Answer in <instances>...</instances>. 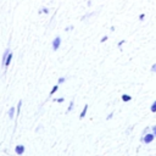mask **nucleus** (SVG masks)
Returning a JSON list of instances; mask_svg holds the SVG:
<instances>
[{"label":"nucleus","mask_w":156,"mask_h":156,"mask_svg":"<svg viewBox=\"0 0 156 156\" xmlns=\"http://www.w3.org/2000/svg\"><path fill=\"white\" fill-rule=\"evenodd\" d=\"M87 111H88V105H84V107H83V110H82V112H80L79 117H80V118H84V117H85V115H87Z\"/></svg>","instance_id":"5"},{"label":"nucleus","mask_w":156,"mask_h":156,"mask_svg":"<svg viewBox=\"0 0 156 156\" xmlns=\"http://www.w3.org/2000/svg\"><path fill=\"white\" fill-rule=\"evenodd\" d=\"M106 40H107V35H104V37L101 38V40H100V41H101V43H105Z\"/></svg>","instance_id":"17"},{"label":"nucleus","mask_w":156,"mask_h":156,"mask_svg":"<svg viewBox=\"0 0 156 156\" xmlns=\"http://www.w3.org/2000/svg\"><path fill=\"white\" fill-rule=\"evenodd\" d=\"M57 89H58V85H57V84H56V85H54V87H52V89H51V91H50V95H54V94L56 93V90H57Z\"/></svg>","instance_id":"9"},{"label":"nucleus","mask_w":156,"mask_h":156,"mask_svg":"<svg viewBox=\"0 0 156 156\" xmlns=\"http://www.w3.org/2000/svg\"><path fill=\"white\" fill-rule=\"evenodd\" d=\"M9 52H10V49H6L5 52H4V55H2V66H4V63H5V60H6L7 55H9Z\"/></svg>","instance_id":"7"},{"label":"nucleus","mask_w":156,"mask_h":156,"mask_svg":"<svg viewBox=\"0 0 156 156\" xmlns=\"http://www.w3.org/2000/svg\"><path fill=\"white\" fill-rule=\"evenodd\" d=\"M13 115H15V107H11L9 110V117L10 118H13Z\"/></svg>","instance_id":"8"},{"label":"nucleus","mask_w":156,"mask_h":156,"mask_svg":"<svg viewBox=\"0 0 156 156\" xmlns=\"http://www.w3.org/2000/svg\"><path fill=\"white\" fill-rule=\"evenodd\" d=\"M121 99H122V101L127 102V101H130V100H132V96H130V95H127V94H123V95L121 96Z\"/></svg>","instance_id":"6"},{"label":"nucleus","mask_w":156,"mask_h":156,"mask_svg":"<svg viewBox=\"0 0 156 156\" xmlns=\"http://www.w3.org/2000/svg\"><path fill=\"white\" fill-rule=\"evenodd\" d=\"M65 80H66V78H65V77H60V78H58V80H57V83H58V84H62Z\"/></svg>","instance_id":"13"},{"label":"nucleus","mask_w":156,"mask_h":156,"mask_svg":"<svg viewBox=\"0 0 156 156\" xmlns=\"http://www.w3.org/2000/svg\"><path fill=\"white\" fill-rule=\"evenodd\" d=\"M112 116H113V113H110V115L107 116V119H110V118H112Z\"/></svg>","instance_id":"22"},{"label":"nucleus","mask_w":156,"mask_h":156,"mask_svg":"<svg viewBox=\"0 0 156 156\" xmlns=\"http://www.w3.org/2000/svg\"><path fill=\"white\" fill-rule=\"evenodd\" d=\"M151 72H152V73H156V62L152 65V67H151Z\"/></svg>","instance_id":"14"},{"label":"nucleus","mask_w":156,"mask_h":156,"mask_svg":"<svg viewBox=\"0 0 156 156\" xmlns=\"http://www.w3.org/2000/svg\"><path fill=\"white\" fill-rule=\"evenodd\" d=\"M73 106H74V102H73V101H71V102H69V105H68V107H67V113H68V112H71V110L73 108Z\"/></svg>","instance_id":"11"},{"label":"nucleus","mask_w":156,"mask_h":156,"mask_svg":"<svg viewBox=\"0 0 156 156\" xmlns=\"http://www.w3.org/2000/svg\"><path fill=\"white\" fill-rule=\"evenodd\" d=\"M152 132H154V135L156 136V126H154V127H152Z\"/></svg>","instance_id":"20"},{"label":"nucleus","mask_w":156,"mask_h":156,"mask_svg":"<svg viewBox=\"0 0 156 156\" xmlns=\"http://www.w3.org/2000/svg\"><path fill=\"white\" fill-rule=\"evenodd\" d=\"M60 44H61V38L60 37H56L54 40H52V50H57L60 48Z\"/></svg>","instance_id":"2"},{"label":"nucleus","mask_w":156,"mask_h":156,"mask_svg":"<svg viewBox=\"0 0 156 156\" xmlns=\"http://www.w3.org/2000/svg\"><path fill=\"white\" fill-rule=\"evenodd\" d=\"M150 111H151V112H156V101H154L152 105L150 106Z\"/></svg>","instance_id":"10"},{"label":"nucleus","mask_w":156,"mask_h":156,"mask_svg":"<svg viewBox=\"0 0 156 156\" xmlns=\"http://www.w3.org/2000/svg\"><path fill=\"white\" fill-rule=\"evenodd\" d=\"M124 44V40H121L119 43H118V48H122V45Z\"/></svg>","instance_id":"19"},{"label":"nucleus","mask_w":156,"mask_h":156,"mask_svg":"<svg viewBox=\"0 0 156 156\" xmlns=\"http://www.w3.org/2000/svg\"><path fill=\"white\" fill-rule=\"evenodd\" d=\"M15 151H16V154H18V155H22L23 152H24V145H17L16 147H15Z\"/></svg>","instance_id":"3"},{"label":"nucleus","mask_w":156,"mask_h":156,"mask_svg":"<svg viewBox=\"0 0 156 156\" xmlns=\"http://www.w3.org/2000/svg\"><path fill=\"white\" fill-rule=\"evenodd\" d=\"M63 100H65L63 98H58V99H55V101H56V102H62Z\"/></svg>","instance_id":"18"},{"label":"nucleus","mask_w":156,"mask_h":156,"mask_svg":"<svg viewBox=\"0 0 156 156\" xmlns=\"http://www.w3.org/2000/svg\"><path fill=\"white\" fill-rule=\"evenodd\" d=\"M11 60H12V54H11V52H9V55H7L6 60H5V63H4V66H5V67H7V66L10 65V62H11Z\"/></svg>","instance_id":"4"},{"label":"nucleus","mask_w":156,"mask_h":156,"mask_svg":"<svg viewBox=\"0 0 156 156\" xmlns=\"http://www.w3.org/2000/svg\"><path fill=\"white\" fill-rule=\"evenodd\" d=\"M71 29H73V27H72V26H71V27H66V28H65V30H71Z\"/></svg>","instance_id":"21"},{"label":"nucleus","mask_w":156,"mask_h":156,"mask_svg":"<svg viewBox=\"0 0 156 156\" xmlns=\"http://www.w3.org/2000/svg\"><path fill=\"white\" fill-rule=\"evenodd\" d=\"M144 18H145V13H140L139 20H140V21H144Z\"/></svg>","instance_id":"16"},{"label":"nucleus","mask_w":156,"mask_h":156,"mask_svg":"<svg viewBox=\"0 0 156 156\" xmlns=\"http://www.w3.org/2000/svg\"><path fill=\"white\" fill-rule=\"evenodd\" d=\"M154 138H155L154 133H145L141 140H143V141H144L145 144H150V143H151V141L154 140Z\"/></svg>","instance_id":"1"},{"label":"nucleus","mask_w":156,"mask_h":156,"mask_svg":"<svg viewBox=\"0 0 156 156\" xmlns=\"http://www.w3.org/2000/svg\"><path fill=\"white\" fill-rule=\"evenodd\" d=\"M21 107H22V100L18 101V105H17V116L20 115V111H21Z\"/></svg>","instance_id":"12"},{"label":"nucleus","mask_w":156,"mask_h":156,"mask_svg":"<svg viewBox=\"0 0 156 156\" xmlns=\"http://www.w3.org/2000/svg\"><path fill=\"white\" fill-rule=\"evenodd\" d=\"M40 11H41V12H44V13H49V9H48V7H43Z\"/></svg>","instance_id":"15"}]
</instances>
